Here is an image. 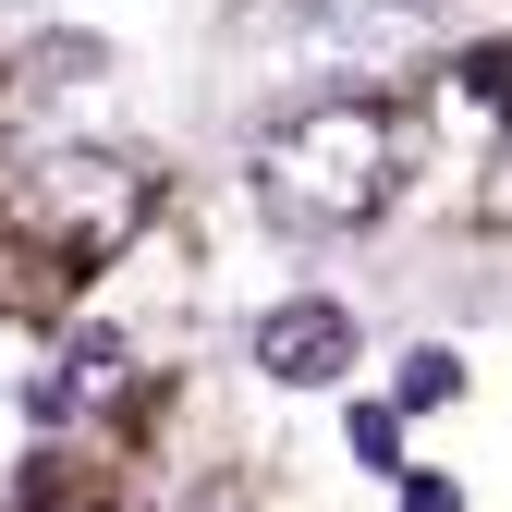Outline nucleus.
<instances>
[{
	"mask_svg": "<svg viewBox=\"0 0 512 512\" xmlns=\"http://www.w3.org/2000/svg\"><path fill=\"white\" fill-rule=\"evenodd\" d=\"M98 391H122V342L110 330H74V342L49 354V378H37V415H86Z\"/></svg>",
	"mask_w": 512,
	"mask_h": 512,
	"instance_id": "nucleus-5",
	"label": "nucleus"
},
{
	"mask_svg": "<svg viewBox=\"0 0 512 512\" xmlns=\"http://www.w3.org/2000/svg\"><path fill=\"white\" fill-rule=\"evenodd\" d=\"M317 37L354 49V61H391V49L427 37V0H317Z\"/></svg>",
	"mask_w": 512,
	"mask_h": 512,
	"instance_id": "nucleus-4",
	"label": "nucleus"
},
{
	"mask_svg": "<svg viewBox=\"0 0 512 512\" xmlns=\"http://www.w3.org/2000/svg\"><path fill=\"white\" fill-rule=\"evenodd\" d=\"M256 366H269L281 391H330V378H354V317L317 305V293H293V305L256 317Z\"/></svg>",
	"mask_w": 512,
	"mask_h": 512,
	"instance_id": "nucleus-3",
	"label": "nucleus"
},
{
	"mask_svg": "<svg viewBox=\"0 0 512 512\" xmlns=\"http://www.w3.org/2000/svg\"><path fill=\"white\" fill-rule=\"evenodd\" d=\"M439 391H464V366H452V354L427 342V354H403V391H391V415H427Z\"/></svg>",
	"mask_w": 512,
	"mask_h": 512,
	"instance_id": "nucleus-6",
	"label": "nucleus"
},
{
	"mask_svg": "<svg viewBox=\"0 0 512 512\" xmlns=\"http://www.w3.org/2000/svg\"><path fill=\"white\" fill-rule=\"evenodd\" d=\"M354 464L403 476V415H391V403H366V415H354Z\"/></svg>",
	"mask_w": 512,
	"mask_h": 512,
	"instance_id": "nucleus-7",
	"label": "nucleus"
},
{
	"mask_svg": "<svg viewBox=\"0 0 512 512\" xmlns=\"http://www.w3.org/2000/svg\"><path fill=\"white\" fill-rule=\"evenodd\" d=\"M25 232L61 269H110L147 232V171L110 147H49V159H25Z\"/></svg>",
	"mask_w": 512,
	"mask_h": 512,
	"instance_id": "nucleus-2",
	"label": "nucleus"
},
{
	"mask_svg": "<svg viewBox=\"0 0 512 512\" xmlns=\"http://www.w3.org/2000/svg\"><path fill=\"white\" fill-rule=\"evenodd\" d=\"M256 208L293 232H354L403 196V110L391 98H305L244 147Z\"/></svg>",
	"mask_w": 512,
	"mask_h": 512,
	"instance_id": "nucleus-1",
	"label": "nucleus"
},
{
	"mask_svg": "<svg viewBox=\"0 0 512 512\" xmlns=\"http://www.w3.org/2000/svg\"><path fill=\"white\" fill-rule=\"evenodd\" d=\"M403 512H464V500L439 488V476H415V464H403Z\"/></svg>",
	"mask_w": 512,
	"mask_h": 512,
	"instance_id": "nucleus-8",
	"label": "nucleus"
}]
</instances>
